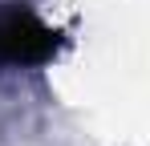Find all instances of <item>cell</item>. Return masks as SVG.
<instances>
[{"mask_svg":"<svg viewBox=\"0 0 150 146\" xmlns=\"http://www.w3.org/2000/svg\"><path fill=\"white\" fill-rule=\"evenodd\" d=\"M61 45L57 28L41 21L28 8H4L0 12V65H45Z\"/></svg>","mask_w":150,"mask_h":146,"instance_id":"obj_1","label":"cell"}]
</instances>
